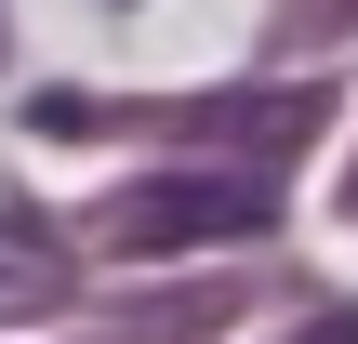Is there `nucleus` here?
Masks as SVG:
<instances>
[{
  "mask_svg": "<svg viewBox=\"0 0 358 344\" xmlns=\"http://www.w3.org/2000/svg\"><path fill=\"white\" fill-rule=\"evenodd\" d=\"M279 186L266 172H159L106 212V252H199V239H266Z\"/></svg>",
  "mask_w": 358,
  "mask_h": 344,
  "instance_id": "1",
  "label": "nucleus"
},
{
  "mask_svg": "<svg viewBox=\"0 0 358 344\" xmlns=\"http://www.w3.org/2000/svg\"><path fill=\"white\" fill-rule=\"evenodd\" d=\"M292 344H358V305H332V318H306Z\"/></svg>",
  "mask_w": 358,
  "mask_h": 344,
  "instance_id": "4",
  "label": "nucleus"
},
{
  "mask_svg": "<svg viewBox=\"0 0 358 344\" xmlns=\"http://www.w3.org/2000/svg\"><path fill=\"white\" fill-rule=\"evenodd\" d=\"M66 292V239L40 212H0V305H53Z\"/></svg>",
  "mask_w": 358,
  "mask_h": 344,
  "instance_id": "3",
  "label": "nucleus"
},
{
  "mask_svg": "<svg viewBox=\"0 0 358 344\" xmlns=\"http://www.w3.org/2000/svg\"><path fill=\"white\" fill-rule=\"evenodd\" d=\"M173 133H213V146L279 159V146H306V133H319V93H199V106H173Z\"/></svg>",
  "mask_w": 358,
  "mask_h": 344,
  "instance_id": "2",
  "label": "nucleus"
}]
</instances>
